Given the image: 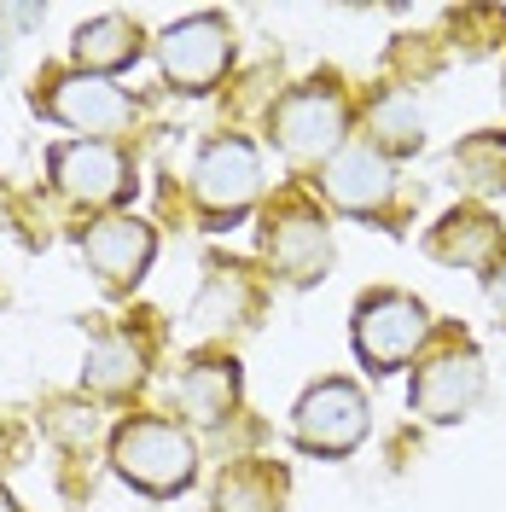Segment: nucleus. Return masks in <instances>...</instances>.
Wrapping results in <instances>:
<instances>
[{
  "instance_id": "4",
  "label": "nucleus",
  "mask_w": 506,
  "mask_h": 512,
  "mask_svg": "<svg viewBox=\"0 0 506 512\" xmlns=\"http://www.w3.org/2000/svg\"><path fill=\"white\" fill-rule=\"evenodd\" d=\"M256 187H262L256 146L239 140V134L210 140V146L198 152V163H192V192H198V204H204L216 222H233V216L256 198Z\"/></svg>"
},
{
  "instance_id": "21",
  "label": "nucleus",
  "mask_w": 506,
  "mask_h": 512,
  "mask_svg": "<svg viewBox=\"0 0 506 512\" xmlns=\"http://www.w3.org/2000/svg\"><path fill=\"white\" fill-rule=\"evenodd\" d=\"M489 303L506 315V256H495V262H489Z\"/></svg>"
},
{
  "instance_id": "3",
  "label": "nucleus",
  "mask_w": 506,
  "mask_h": 512,
  "mask_svg": "<svg viewBox=\"0 0 506 512\" xmlns=\"http://www.w3.org/2000/svg\"><path fill=\"white\" fill-rule=\"evenodd\" d=\"M291 431L309 454H349V448L367 437V396L349 379H326L315 390H303Z\"/></svg>"
},
{
  "instance_id": "10",
  "label": "nucleus",
  "mask_w": 506,
  "mask_h": 512,
  "mask_svg": "<svg viewBox=\"0 0 506 512\" xmlns=\"http://www.w3.org/2000/svg\"><path fill=\"white\" fill-rule=\"evenodd\" d=\"M82 251H88V268H94L105 286H134L152 268L158 239H152V227L134 222V216H111V222H99L82 239Z\"/></svg>"
},
{
  "instance_id": "16",
  "label": "nucleus",
  "mask_w": 506,
  "mask_h": 512,
  "mask_svg": "<svg viewBox=\"0 0 506 512\" xmlns=\"http://www.w3.org/2000/svg\"><path fill=\"white\" fill-rule=\"evenodd\" d=\"M239 315H251V286H245V274H239V268H210V286H204L198 309H192V338H210V332L233 326Z\"/></svg>"
},
{
  "instance_id": "1",
  "label": "nucleus",
  "mask_w": 506,
  "mask_h": 512,
  "mask_svg": "<svg viewBox=\"0 0 506 512\" xmlns=\"http://www.w3.org/2000/svg\"><path fill=\"white\" fill-rule=\"evenodd\" d=\"M111 460L146 495H181L192 483V472H198L192 437L181 425H169V419H128L117 431V443H111Z\"/></svg>"
},
{
  "instance_id": "11",
  "label": "nucleus",
  "mask_w": 506,
  "mask_h": 512,
  "mask_svg": "<svg viewBox=\"0 0 506 512\" xmlns=\"http://www.w3.org/2000/svg\"><path fill=\"white\" fill-rule=\"evenodd\" d=\"M320 187H326V198H332L338 210L367 216V210H379L384 198L396 192V175H390V158H384V152H373V146H344L338 158L326 163Z\"/></svg>"
},
{
  "instance_id": "19",
  "label": "nucleus",
  "mask_w": 506,
  "mask_h": 512,
  "mask_svg": "<svg viewBox=\"0 0 506 512\" xmlns=\"http://www.w3.org/2000/svg\"><path fill=\"white\" fill-rule=\"evenodd\" d=\"M140 373H146V367H140V350H134L128 338H117V332H111V338H99L94 350H88V384H94V390H105V396H123V390H134V384H140Z\"/></svg>"
},
{
  "instance_id": "13",
  "label": "nucleus",
  "mask_w": 506,
  "mask_h": 512,
  "mask_svg": "<svg viewBox=\"0 0 506 512\" xmlns=\"http://www.w3.org/2000/svg\"><path fill=\"white\" fill-rule=\"evenodd\" d=\"M175 402H181L198 425L227 419L233 402H239V367H233V361H192L187 373H181V384H175Z\"/></svg>"
},
{
  "instance_id": "12",
  "label": "nucleus",
  "mask_w": 506,
  "mask_h": 512,
  "mask_svg": "<svg viewBox=\"0 0 506 512\" xmlns=\"http://www.w3.org/2000/svg\"><path fill=\"white\" fill-rule=\"evenodd\" d=\"M332 256V239H326V222L315 210H285V216H268V262L280 268L285 280H315Z\"/></svg>"
},
{
  "instance_id": "15",
  "label": "nucleus",
  "mask_w": 506,
  "mask_h": 512,
  "mask_svg": "<svg viewBox=\"0 0 506 512\" xmlns=\"http://www.w3.org/2000/svg\"><path fill=\"white\" fill-rule=\"evenodd\" d=\"M431 251L443 262H466V268H483L501 256V227L489 222L483 210H454L443 216V227L431 233Z\"/></svg>"
},
{
  "instance_id": "2",
  "label": "nucleus",
  "mask_w": 506,
  "mask_h": 512,
  "mask_svg": "<svg viewBox=\"0 0 506 512\" xmlns=\"http://www.w3.org/2000/svg\"><path fill=\"white\" fill-rule=\"evenodd\" d=\"M425 338H431V315H425V303L408 297V291H373V297L355 303V355L373 373L402 367Z\"/></svg>"
},
{
  "instance_id": "5",
  "label": "nucleus",
  "mask_w": 506,
  "mask_h": 512,
  "mask_svg": "<svg viewBox=\"0 0 506 512\" xmlns=\"http://www.w3.org/2000/svg\"><path fill=\"white\" fill-rule=\"evenodd\" d=\"M477 396H483V355L466 338H454L448 350H437L419 367V379H413V408L431 419V425L466 419Z\"/></svg>"
},
{
  "instance_id": "22",
  "label": "nucleus",
  "mask_w": 506,
  "mask_h": 512,
  "mask_svg": "<svg viewBox=\"0 0 506 512\" xmlns=\"http://www.w3.org/2000/svg\"><path fill=\"white\" fill-rule=\"evenodd\" d=\"M0 512H18V507H12V495H6V489H0Z\"/></svg>"
},
{
  "instance_id": "7",
  "label": "nucleus",
  "mask_w": 506,
  "mask_h": 512,
  "mask_svg": "<svg viewBox=\"0 0 506 512\" xmlns=\"http://www.w3.org/2000/svg\"><path fill=\"white\" fill-rule=\"evenodd\" d=\"M35 105H47V117H59L64 128H76V134H117V128L134 117V105H128L123 88H111L105 76H53V88L47 99H35Z\"/></svg>"
},
{
  "instance_id": "8",
  "label": "nucleus",
  "mask_w": 506,
  "mask_h": 512,
  "mask_svg": "<svg viewBox=\"0 0 506 512\" xmlns=\"http://www.w3.org/2000/svg\"><path fill=\"white\" fill-rule=\"evenodd\" d=\"M344 99L332 94V88H297V94L280 99V111H274V134H280V146L291 158H320V152H332L338 140H344Z\"/></svg>"
},
{
  "instance_id": "17",
  "label": "nucleus",
  "mask_w": 506,
  "mask_h": 512,
  "mask_svg": "<svg viewBox=\"0 0 506 512\" xmlns=\"http://www.w3.org/2000/svg\"><path fill=\"white\" fill-rule=\"evenodd\" d=\"M280 489L285 478L274 466H233L216 489V507L222 512H280Z\"/></svg>"
},
{
  "instance_id": "23",
  "label": "nucleus",
  "mask_w": 506,
  "mask_h": 512,
  "mask_svg": "<svg viewBox=\"0 0 506 512\" xmlns=\"http://www.w3.org/2000/svg\"><path fill=\"white\" fill-rule=\"evenodd\" d=\"M0 64H6V47H0Z\"/></svg>"
},
{
  "instance_id": "14",
  "label": "nucleus",
  "mask_w": 506,
  "mask_h": 512,
  "mask_svg": "<svg viewBox=\"0 0 506 512\" xmlns=\"http://www.w3.org/2000/svg\"><path fill=\"white\" fill-rule=\"evenodd\" d=\"M134 59H140V30H134V18H123V12L94 18V24L76 30V64H82V76L88 70L105 76V70H123Z\"/></svg>"
},
{
  "instance_id": "18",
  "label": "nucleus",
  "mask_w": 506,
  "mask_h": 512,
  "mask_svg": "<svg viewBox=\"0 0 506 512\" xmlns=\"http://www.w3.org/2000/svg\"><path fill=\"white\" fill-rule=\"evenodd\" d=\"M367 128H373V152H419V140H425L408 94H379L367 111Z\"/></svg>"
},
{
  "instance_id": "20",
  "label": "nucleus",
  "mask_w": 506,
  "mask_h": 512,
  "mask_svg": "<svg viewBox=\"0 0 506 512\" xmlns=\"http://www.w3.org/2000/svg\"><path fill=\"white\" fill-rule=\"evenodd\" d=\"M454 169H460V181L477 192H501L506 187V146L501 140H466L460 152H454Z\"/></svg>"
},
{
  "instance_id": "9",
  "label": "nucleus",
  "mask_w": 506,
  "mask_h": 512,
  "mask_svg": "<svg viewBox=\"0 0 506 512\" xmlns=\"http://www.w3.org/2000/svg\"><path fill=\"white\" fill-rule=\"evenodd\" d=\"M53 181H59L70 198H88V204H117L134 192V169L117 146L105 140H70L53 152Z\"/></svg>"
},
{
  "instance_id": "6",
  "label": "nucleus",
  "mask_w": 506,
  "mask_h": 512,
  "mask_svg": "<svg viewBox=\"0 0 506 512\" xmlns=\"http://www.w3.org/2000/svg\"><path fill=\"white\" fill-rule=\"evenodd\" d=\"M158 59H163V76H169L175 88L204 94V88H216V76H222L227 59H233V35H227V24L216 12H198L187 24L163 30Z\"/></svg>"
}]
</instances>
